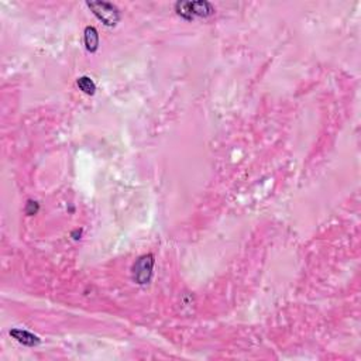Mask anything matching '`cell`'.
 <instances>
[{
    "label": "cell",
    "mask_w": 361,
    "mask_h": 361,
    "mask_svg": "<svg viewBox=\"0 0 361 361\" xmlns=\"http://www.w3.org/2000/svg\"><path fill=\"white\" fill-rule=\"evenodd\" d=\"M77 84H78L79 89L82 90L84 93L94 94V92H96V85H94V82L89 77H81L77 81Z\"/></svg>",
    "instance_id": "8992f818"
},
{
    "label": "cell",
    "mask_w": 361,
    "mask_h": 361,
    "mask_svg": "<svg viewBox=\"0 0 361 361\" xmlns=\"http://www.w3.org/2000/svg\"><path fill=\"white\" fill-rule=\"evenodd\" d=\"M175 10L185 20H194V17L191 16V13H189L188 2H178V3H175Z\"/></svg>",
    "instance_id": "52a82bcc"
},
{
    "label": "cell",
    "mask_w": 361,
    "mask_h": 361,
    "mask_svg": "<svg viewBox=\"0 0 361 361\" xmlns=\"http://www.w3.org/2000/svg\"><path fill=\"white\" fill-rule=\"evenodd\" d=\"M153 270H154V256L145 254L141 256L134 262L133 265V279L139 285H147L153 278Z\"/></svg>",
    "instance_id": "7a4b0ae2"
},
{
    "label": "cell",
    "mask_w": 361,
    "mask_h": 361,
    "mask_svg": "<svg viewBox=\"0 0 361 361\" xmlns=\"http://www.w3.org/2000/svg\"><path fill=\"white\" fill-rule=\"evenodd\" d=\"M86 6L89 7L94 16L99 18L107 27L116 26L120 20V11L116 6L111 5L109 2H86Z\"/></svg>",
    "instance_id": "6da1fadb"
},
{
    "label": "cell",
    "mask_w": 361,
    "mask_h": 361,
    "mask_svg": "<svg viewBox=\"0 0 361 361\" xmlns=\"http://www.w3.org/2000/svg\"><path fill=\"white\" fill-rule=\"evenodd\" d=\"M10 336L14 337L18 343H22L24 346H30V347L37 346L40 343V339L35 334L30 333L27 330H23V329H13V330H10Z\"/></svg>",
    "instance_id": "277c9868"
},
{
    "label": "cell",
    "mask_w": 361,
    "mask_h": 361,
    "mask_svg": "<svg viewBox=\"0 0 361 361\" xmlns=\"http://www.w3.org/2000/svg\"><path fill=\"white\" fill-rule=\"evenodd\" d=\"M85 45L89 52H94L99 48V34H98V30L92 26L85 28Z\"/></svg>",
    "instance_id": "5b68a950"
},
{
    "label": "cell",
    "mask_w": 361,
    "mask_h": 361,
    "mask_svg": "<svg viewBox=\"0 0 361 361\" xmlns=\"http://www.w3.org/2000/svg\"><path fill=\"white\" fill-rule=\"evenodd\" d=\"M189 13L191 16L195 17H209L215 13V7L205 0H199V2H188Z\"/></svg>",
    "instance_id": "3957f363"
},
{
    "label": "cell",
    "mask_w": 361,
    "mask_h": 361,
    "mask_svg": "<svg viewBox=\"0 0 361 361\" xmlns=\"http://www.w3.org/2000/svg\"><path fill=\"white\" fill-rule=\"evenodd\" d=\"M39 209L40 207L37 202H34V200H28L27 206H26V213H27V215H30V216H31V215H35V213L39 212Z\"/></svg>",
    "instance_id": "ba28073f"
}]
</instances>
